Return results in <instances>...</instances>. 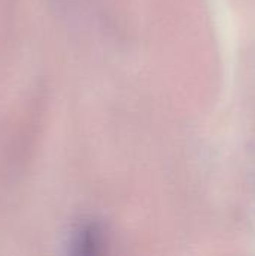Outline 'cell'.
Instances as JSON below:
<instances>
[{
	"mask_svg": "<svg viewBox=\"0 0 255 256\" xmlns=\"http://www.w3.org/2000/svg\"><path fill=\"white\" fill-rule=\"evenodd\" d=\"M72 256H107V237L98 224L84 225L77 232Z\"/></svg>",
	"mask_w": 255,
	"mask_h": 256,
	"instance_id": "obj_1",
	"label": "cell"
}]
</instances>
